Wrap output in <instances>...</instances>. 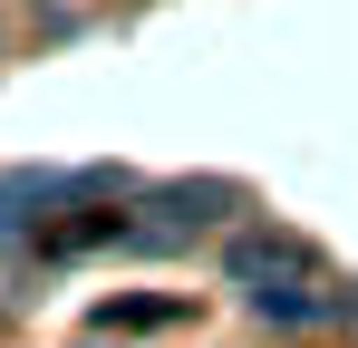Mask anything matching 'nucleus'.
Masks as SVG:
<instances>
[{
  "mask_svg": "<svg viewBox=\"0 0 358 348\" xmlns=\"http://www.w3.org/2000/svg\"><path fill=\"white\" fill-rule=\"evenodd\" d=\"M223 271H233L252 300H262V290H281V281H320V261L300 252L291 232H233V242H223Z\"/></svg>",
  "mask_w": 358,
  "mask_h": 348,
  "instance_id": "nucleus-1",
  "label": "nucleus"
},
{
  "mask_svg": "<svg viewBox=\"0 0 358 348\" xmlns=\"http://www.w3.org/2000/svg\"><path fill=\"white\" fill-rule=\"evenodd\" d=\"M175 319V300H107L97 310V329H165Z\"/></svg>",
  "mask_w": 358,
  "mask_h": 348,
  "instance_id": "nucleus-2",
  "label": "nucleus"
}]
</instances>
